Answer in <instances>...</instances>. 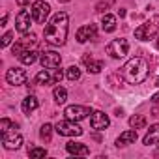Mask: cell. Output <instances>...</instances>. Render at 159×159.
I'll list each match as a JSON object with an SVG mask.
<instances>
[{
	"label": "cell",
	"instance_id": "obj_4",
	"mask_svg": "<svg viewBox=\"0 0 159 159\" xmlns=\"http://www.w3.org/2000/svg\"><path fill=\"white\" fill-rule=\"evenodd\" d=\"M62 77H64V73L60 71V69H43V71H39L38 75H36V83L38 84H56V83H60L62 81Z\"/></svg>",
	"mask_w": 159,
	"mask_h": 159
},
{
	"label": "cell",
	"instance_id": "obj_21",
	"mask_svg": "<svg viewBox=\"0 0 159 159\" xmlns=\"http://www.w3.org/2000/svg\"><path fill=\"white\" fill-rule=\"evenodd\" d=\"M101 26L105 32H114L116 30V17L114 15H105L101 21Z\"/></svg>",
	"mask_w": 159,
	"mask_h": 159
},
{
	"label": "cell",
	"instance_id": "obj_6",
	"mask_svg": "<svg viewBox=\"0 0 159 159\" xmlns=\"http://www.w3.org/2000/svg\"><path fill=\"white\" fill-rule=\"evenodd\" d=\"M36 47H38V38H36L34 34H30V36L25 34L21 39L15 41V45L11 47V52L19 56V54H23V52H26V51H34Z\"/></svg>",
	"mask_w": 159,
	"mask_h": 159
},
{
	"label": "cell",
	"instance_id": "obj_19",
	"mask_svg": "<svg viewBox=\"0 0 159 159\" xmlns=\"http://www.w3.org/2000/svg\"><path fill=\"white\" fill-rule=\"evenodd\" d=\"M83 62H84V66H86V69H88V73H99L101 69H103V62L101 60H94L92 56H83Z\"/></svg>",
	"mask_w": 159,
	"mask_h": 159
},
{
	"label": "cell",
	"instance_id": "obj_14",
	"mask_svg": "<svg viewBox=\"0 0 159 159\" xmlns=\"http://www.w3.org/2000/svg\"><path fill=\"white\" fill-rule=\"evenodd\" d=\"M6 81L10 84H13V86H19V84H23L26 81V71L21 69V67H11L6 73Z\"/></svg>",
	"mask_w": 159,
	"mask_h": 159
},
{
	"label": "cell",
	"instance_id": "obj_20",
	"mask_svg": "<svg viewBox=\"0 0 159 159\" xmlns=\"http://www.w3.org/2000/svg\"><path fill=\"white\" fill-rule=\"evenodd\" d=\"M38 105H39L38 98H36V96H28V98H25V99H23L21 109H23V112H25V114H32V112L38 109Z\"/></svg>",
	"mask_w": 159,
	"mask_h": 159
},
{
	"label": "cell",
	"instance_id": "obj_11",
	"mask_svg": "<svg viewBox=\"0 0 159 159\" xmlns=\"http://www.w3.org/2000/svg\"><path fill=\"white\" fill-rule=\"evenodd\" d=\"M66 118L67 120H73V122H79V120H83L90 114V109L88 107H83V105H69L66 109Z\"/></svg>",
	"mask_w": 159,
	"mask_h": 159
},
{
	"label": "cell",
	"instance_id": "obj_9",
	"mask_svg": "<svg viewBox=\"0 0 159 159\" xmlns=\"http://www.w3.org/2000/svg\"><path fill=\"white\" fill-rule=\"evenodd\" d=\"M32 11H28V10H21L19 11V15H17V19H15V25H17V30L21 32V34H28L30 32V26H32Z\"/></svg>",
	"mask_w": 159,
	"mask_h": 159
},
{
	"label": "cell",
	"instance_id": "obj_3",
	"mask_svg": "<svg viewBox=\"0 0 159 159\" xmlns=\"http://www.w3.org/2000/svg\"><path fill=\"white\" fill-rule=\"evenodd\" d=\"M157 30H159V15H153L150 21L135 28V38L140 41H150L157 34Z\"/></svg>",
	"mask_w": 159,
	"mask_h": 159
},
{
	"label": "cell",
	"instance_id": "obj_2",
	"mask_svg": "<svg viewBox=\"0 0 159 159\" xmlns=\"http://www.w3.org/2000/svg\"><path fill=\"white\" fill-rule=\"evenodd\" d=\"M150 73V66L142 56H135L131 58L124 67H122V77L129 84H140L146 81V77Z\"/></svg>",
	"mask_w": 159,
	"mask_h": 159
},
{
	"label": "cell",
	"instance_id": "obj_27",
	"mask_svg": "<svg viewBox=\"0 0 159 159\" xmlns=\"http://www.w3.org/2000/svg\"><path fill=\"white\" fill-rule=\"evenodd\" d=\"M51 133H52V125H51V124H45V125L41 127V131H39V135H41V139H43L45 142L51 140Z\"/></svg>",
	"mask_w": 159,
	"mask_h": 159
},
{
	"label": "cell",
	"instance_id": "obj_23",
	"mask_svg": "<svg viewBox=\"0 0 159 159\" xmlns=\"http://www.w3.org/2000/svg\"><path fill=\"white\" fill-rule=\"evenodd\" d=\"M129 125H131L133 129H142V127L146 125V118H144L142 114H135V116L129 118Z\"/></svg>",
	"mask_w": 159,
	"mask_h": 159
},
{
	"label": "cell",
	"instance_id": "obj_17",
	"mask_svg": "<svg viewBox=\"0 0 159 159\" xmlns=\"http://www.w3.org/2000/svg\"><path fill=\"white\" fill-rule=\"evenodd\" d=\"M137 129H129V131H124L118 139H116V146H127V144H133L137 140Z\"/></svg>",
	"mask_w": 159,
	"mask_h": 159
},
{
	"label": "cell",
	"instance_id": "obj_15",
	"mask_svg": "<svg viewBox=\"0 0 159 159\" xmlns=\"http://www.w3.org/2000/svg\"><path fill=\"white\" fill-rule=\"evenodd\" d=\"M109 116L105 114V112H101V111H96V112H92V118H90V125L94 127V129H98V131H103L105 127H109Z\"/></svg>",
	"mask_w": 159,
	"mask_h": 159
},
{
	"label": "cell",
	"instance_id": "obj_24",
	"mask_svg": "<svg viewBox=\"0 0 159 159\" xmlns=\"http://www.w3.org/2000/svg\"><path fill=\"white\" fill-rule=\"evenodd\" d=\"M52 96H54V101L60 103V105L67 99V92H66V88H62V86H56L54 92H52Z\"/></svg>",
	"mask_w": 159,
	"mask_h": 159
},
{
	"label": "cell",
	"instance_id": "obj_28",
	"mask_svg": "<svg viewBox=\"0 0 159 159\" xmlns=\"http://www.w3.org/2000/svg\"><path fill=\"white\" fill-rule=\"evenodd\" d=\"M28 155L30 157H45L47 155V150L45 148H30L28 150Z\"/></svg>",
	"mask_w": 159,
	"mask_h": 159
},
{
	"label": "cell",
	"instance_id": "obj_34",
	"mask_svg": "<svg viewBox=\"0 0 159 159\" xmlns=\"http://www.w3.org/2000/svg\"><path fill=\"white\" fill-rule=\"evenodd\" d=\"M155 45H157V49H159V36H157V43H155Z\"/></svg>",
	"mask_w": 159,
	"mask_h": 159
},
{
	"label": "cell",
	"instance_id": "obj_13",
	"mask_svg": "<svg viewBox=\"0 0 159 159\" xmlns=\"http://www.w3.org/2000/svg\"><path fill=\"white\" fill-rule=\"evenodd\" d=\"M2 144H4L6 150H17L23 144V137L19 133H15V129H11V131L2 135Z\"/></svg>",
	"mask_w": 159,
	"mask_h": 159
},
{
	"label": "cell",
	"instance_id": "obj_1",
	"mask_svg": "<svg viewBox=\"0 0 159 159\" xmlns=\"http://www.w3.org/2000/svg\"><path fill=\"white\" fill-rule=\"evenodd\" d=\"M67 13L58 11L43 28V36L47 39V43L51 45H64L66 43V36H67Z\"/></svg>",
	"mask_w": 159,
	"mask_h": 159
},
{
	"label": "cell",
	"instance_id": "obj_16",
	"mask_svg": "<svg viewBox=\"0 0 159 159\" xmlns=\"http://www.w3.org/2000/svg\"><path fill=\"white\" fill-rule=\"evenodd\" d=\"M66 150H67V153H71V155H83V157L90 155V150H88L86 144H83V142H75V140L67 142V144H66Z\"/></svg>",
	"mask_w": 159,
	"mask_h": 159
},
{
	"label": "cell",
	"instance_id": "obj_10",
	"mask_svg": "<svg viewBox=\"0 0 159 159\" xmlns=\"http://www.w3.org/2000/svg\"><path fill=\"white\" fill-rule=\"evenodd\" d=\"M39 62H41L43 67H47V69H54V67H60V64H62V56H60L58 52H54V51H45V52H41Z\"/></svg>",
	"mask_w": 159,
	"mask_h": 159
},
{
	"label": "cell",
	"instance_id": "obj_29",
	"mask_svg": "<svg viewBox=\"0 0 159 159\" xmlns=\"http://www.w3.org/2000/svg\"><path fill=\"white\" fill-rule=\"evenodd\" d=\"M11 38H13V32H6L4 38H2V47H8L11 43Z\"/></svg>",
	"mask_w": 159,
	"mask_h": 159
},
{
	"label": "cell",
	"instance_id": "obj_33",
	"mask_svg": "<svg viewBox=\"0 0 159 159\" xmlns=\"http://www.w3.org/2000/svg\"><path fill=\"white\" fill-rule=\"evenodd\" d=\"M118 15L120 17H125V10H118Z\"/></svg>",
	"mask_w": 159,
	"mask_h": 159
},
{
	"label": "cell",
	"instance_id": "obj_22",
	"mask_svg": "<svg viewBox=\"0 0 159 159\" xmlns=\"http://www.w3.org/2000/svg\"><path fill=\"white\" fill-rule=\"evenodd\" d=\"M19 60H21L25 66H32V64L38 60V52H36V51H26V52L19 54Z\"/></svg>",
	"mask_w": 159,
	"mask_h": 159
},
{
	"label": "cell",
	"instance_id": "obj_35",
	"mask_svg": "<svg viewBox=\"0 0 159 159\" xmlns=\"http://www.w3.org/2000/svg\"><path fill=\"white\" fill-rule=\"evenodd\" d=\"M58 2H69V0H58Z\"/></svg>",
	"mask_w": 159,
	"mask_h": 159
},
{
	"label": "cell",
	"instance_id": "obj_32",
	"mask_svg": "<svg viewBox=\"0 0 159 159\" xmlns=\"http://www.w3.org/2000/svg\"><path fill=\"white\" fill-rule=\"evenodd\" d=\"M28 2H30V0H17L19 6H25V4H28Z\"/></svg>",
	"mask_w": 159,
	"mask_h": 159
},
{
	"label": "cell",
	"instance_id": "obj_25",
	"mask_svg": "<svg viewBox=\"0 0 159 159\" xmlns=\"http://www.w3.org/2000/svg\"><path fill=\"white\" fill-rule=\"evenodd\" d=\"M11 129H17V125L10 118H2V120H0V131H2V135L8 133V131H11Z\"/></svg>",
	"mask_w": 159,
	"mask_h": 159
},
{
	"label": "cell",
	"instance_id": "obj_18",
	"mask_svg": "<svg viewBox=\"0 0 159 159\" xmlns=\"http://www.w3.org/2000/svg\"><path fill=\"white\" fill-rule=\"evenodd\" d=\"M144 144L146 146H152V144H159V124H153L150 125L146 137H144Z\"/></svg>",
	"mask_w": 159,
	"mask_h": 159
},
{
	"label": "cell",
	"instance_id": "obj_30",
	"mask_svg": "<svg viewBox=\"0 0 159 159\" xmlns=\"http://www.w3.org/2000/svg\"><path fill=\"white\" fill-rule=\"evenodd\" d=\"M152 101H153V103H159V92H157V94H153V96H152Z\"/></svg>",
	"mask_w": 159,
	"mask_h": 159
},
{
	"label": "cell",
	"instance_id": "obj_12",
	"mask_svg": "<svg viewBox=\"0 0 159 159\" xmlns=\"http://www.w3.org/2000/svg\"><path fill=\"white\" fill-rule=\"evenodd\" d=\"M77 41L79 43H86L88 39H96L98 38V26L96 25H84V26H81V28H79L77 30Z\"/></svg>",
	"mask_w": 159,
	"mask_h": 159
},
{
	"label": "cell",
	"instance_id": "obj_26",
	"mask_svg": "<svg viewBox=\"0 0 159 159\" xmlns=\"http://www.w3.org/2000/svg\"><path fill=\"white\" fill-rule=\"evenodd\" d=\"M66 77L69 79V81H79V79H81V69H79L77 66H69Z\"/></svg>",
	"mask_w": 159,
	"mask_h": 159
},
{
	"label": "cell",
	"instance_id": "obj_31",
	"mask_svg": "<svg viewBox=\"0 0 159 159\" xmlns=\"http://www.w3.org/2000/svg\"><path fill=\"white\" fill-rule=\"evenodd\" d=\"M6 23H8V15L2 17V21H0V26H6Z\"/></svg>",
	"mask_w": 159,
	"mask_h": 159
},
{
	"label": "cell",
	"instance_id": "obj_8",
	"mask_svg": "<svg viewBox=\"0 0 159 159\" xmlns=\"http://www.w3.org/2000/svg\"><path fill=\"white\" fill-rule=\"evenodd\" d=\"M32 17L38 25H43L49 17V11H51V6L45 2V0H36V2L32 4Z\"/></svg>",
	"mask_w": 159,
	"mask_h": 159
},
{
	"label": "cell",
	"instance_id": "obj_5",
	"mask_svg": "<svg viewBox=\"0 0 159 159\" xmlns=\"http://www.w3.org/2000/svg\"><path fill=\"white\" fill-rule=\"evenodd\" d=\"M56 133L62 137H81L83 135V127L77 125L73 120H62L56 124Z\"/></svg>",
	"mask_w": 159,
	"mask_h": 159
},
{
	"label": "cell",
	"instance_id": "obj_7",
	"mask_svg": "<svg viewBox=\"0 0 159 159\" xmlns=\"http://www.w3.org/2000/svg\"><path fill=\"white\" fill-rule=\"evenodd\" d=\"M105 51H107V54L112 56V58H122V56H125L127 51H129V41H127V39H112V41L105 47Z\"/></svg>",
	"mask_w": 159,
	"mask_h": 159
}]
</instances>
